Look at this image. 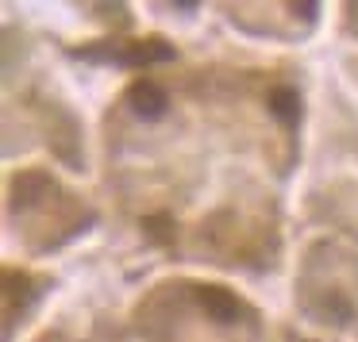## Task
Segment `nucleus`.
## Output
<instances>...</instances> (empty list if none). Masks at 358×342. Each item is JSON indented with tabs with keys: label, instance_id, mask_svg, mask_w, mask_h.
Returning a JSON list of instances; mask_svg holds the SVG:
<instances>
[{
	"label": "nucleus",
	"instance_id": "nucleus-1",
	"mask_svg": "<svg viewBox=\"0 0 358 342\" xmlns=\"http://www.w3.org/2000/svg\"><path fill=\"white\" fill-rule=\"evenodd\" d=\"M196 304L204 308V315H212L216 323H235L243 311V304L235 300V292H227V288L220 285H201L196 288Z\"/></svg>",
	"mask_w": 358,
	"mask_h": 342
},
{
	"label": "nucleus",
	"instance_id": "nucleus-2",
	"mask_svg": "<svg viewBox=\"0 0 358 342\" xmlns=\"http://www.w3.org/2000/svg\"><path fill=\"white\" fill-rule=\"evenodd\" d=\"M127 101H131V108L139 112L143 119H155L166 112V89L155 85V81H135V85L127 89Z\"/></svg>",
	"mask_w": 358,
	"mask_h": 342
},
{
	"label": "nucleus",
	"instance_id": "nucleus-3",
	"mask_svg": "<svg viewBox=\"0 0 358 342\" xmlns=\"http://www.w3.org/2000/svg\"><path fill=\"white\" fill-rule=\"evenodd\" d=\"M116 58L120 62H131V66H150V62H170L173 50L166 47L162 39H143V43H135V47L120 50Z\"/></svg>",
	"mask_w": 358,
	"mask_h": 342
},
{
	"label": "nucleus",
	"instance_id": "nucleus-4",
	"mask_svg": "<svg viewBox=\"0 0 358 342\" xmlns=\"http://www.w3.org/2000/svg\"><path fill=\"white\" fill-rule=\"evenodd\" d=\"M266 108H270L281 124H296V116H301V96H296L293 89L278 85V89H270V96H266Z\"/></svg>",
	"mask_w": 358,
	"mask_h": 342
}]
</instances>
